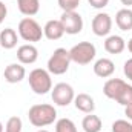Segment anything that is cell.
Instances as JSON below:
<instances>
[{
	"label": "cell",
	"instance_id": "cell-1",
	"mask_svg": "<svg viewBox=\"0 0 132 132\" xmlns=\"http://www.w3.org/2000/svg\"><path fill=\"white\" fill-rule=\"evenodd\" d=\"M103 94L111 100H115L121 106L132 104V85L121 78H109L103 85Z\"/></svg>",
	"mask_w": 132,
	"mask_h": 132
},
{
	"label": "cell",
	"instance_id": "cell-2",
	"mask_svg": "<svg viewBox=\"0 0 132 132\" xmlns=\"http://www.w3.org/2000/svg\"><path fill=\"white\" fill-rule=\"evenodd\" d=\"M28 118L29 123L35 128H46L57 120V109L54 108V104L49 103L34 104L28 111Z\"/></svg>",
	"mask_w": 132,
	"mask_h": 132
},
{
	"label": "cell",
	"instance_id": "cell-3",
	"mask_svg": "<svg viewBox=\"0 0 132 132\" xmlns=\"http://www.w3.org/2000/svg\"><path fill=\"white\" fill-rule=\"evenodd\" d=\"M29 86L37 95H45L48 92H51L52 89V78H51V72L48 69H42V68H35L29 72L28 77Z\"/></svg>",
	"mask_w": 132,
	"mask_h": 132
},
{
	"label": "cell",
	"instance_id": "cell-4",
	"mask_svg": "<svg viewBox=\"0 0 132 132\" xmlns=\"http://www.w3.org/2000/svg\"><path fill=\"white\" fill-rule=\"evenodd\" d=\"M69 55L71 62L77 65H89L97 55V48L91 42H80L69 49Z\"/></svg>",
	"mask_w": 132,
	"mask_h": 132
},
{
	"label": "cell",
	"instance_id": "cell-5",
	"mask_svg": "<svg viewBox=\"0 0 132 132\" xmlns=\"http://www.w3.org/2000/svg\"><path fill=\"white\" fill-rule=\"evenodd\" d=\"M17 32H19V37L23 38L25 42L35 43V42L42 40V37H43V28L38 25L37 20H34L32 17H25V19H22L19 22Z\"/></svg>",
	"mask_w": 132,
	"mask_h": 132
},
{
	"label": "cell",
	"instance_id": "cell-6",
	"mask_svg": "<svg viewBox=\"0 0 132 132\" xmlns=\"http://www.w3.org/2000/svg\"><path fill=\"white\" fill-rule=\"evenodd\" d=\"M71 65V55L69 51L65 48H57L52 55L48 59V71L51 72V75H63L68 72Z\"/></svg>",
	"mask_w": 132,
	"mask_h": 132
},
{
	"label": "cell",
	"instance_id": "cell-7",
	"mask_svg": "<svg viewBox=\"0 0 132 132\" xmlns=\"http://www.w3.org/2000/svg\"><path fill=\"white\" fill-rule=\"evenodd\" d=\"M51 98L54 101V104H57V106H62V108L69 106L71 103H74V98H75L74 88L65 81L57 83L51 89Z\"/></svg>",
	"mask_w": 132,
	"mask_h": 132
},
{
	"label": "cell",
	"instance_id": "cell-8",
	"mask_svg": "<svg viewBox=\"0 0 132 132\" xmlns=\"http://www.w3.org/2000/svg\"><path fill=\"white\" fill-rule=\"evenodd\" d=\"M60 22L65 28V34L75 35L83 29V17L77 11H65L60 17Z\"/></svg>",
	"mask_w": 132,
	"mask_h": 132
},
{
	"label": "cell",
	"instance_id": "cell-9",
	"mask_svg": "<svg viewBox=\"0 0 132 132\" xmlns=\"http://www.w3.org/2000/svg\"><path fill=\"white\" fill-rule=\"evenodd\" d=\"M92 32L97 37H106L112 31V19L108 12H98L92 19Z\"/></svg>",
	"mask_w": 132,
	"mask_h": 132
},
{
	"label": "cell",
	"instance_id": "cell-10",
	"mask_svg": "<svg viewBox=\"0 0 132 132\" xmlns=\"http://www.w3.org/2000/svg\"><path fill=\"white\" fill-rule=\"evenodd\" d=\"M38 59V49L32 43H25L17 49V60L22 65H32Z\"/></svg>",
	"mask_w": 132,
	"mask_h": 132
},
{
	"label": "cell",
	"instance_id": "cell-11",
	"mask_svg": "<svg viewBox=\"0 0 132 132\" xmlns=\"http://www.w3.org/2000/svg\"><path fill=\"white\" fill-rule=\"evenodd\" d=\"M3 77L8 83L11 85H15V83H20L25 77H26V69L22 63H11L5 68L3 71Z\"/></svg>",
	"mask_w": 132,
	"mask_h": 132
},
{
	"label": "cell",
	"instance_id": "cell-12",
	"mask_svg": "<svg viewBox=\"0 0 132 132\" xmlns=\"http://www.w3.org/2000/svg\"><path fill=\"white\" fill-rule=\"evenodd\" d=\"M65 35V28H63V25H62V22H60V19L59 20H48L46 22V25L43 26V37H46L48 40H60L62 37Z\"/></svg>",
	"mask_w": 132,
	"mask_h": 132
},
{
	"label": "cell",
	"instance_id": "cell-13",
	"mask_svg": "<svg viewBox=\"0 0 132 132\" xmlns=\"http://www.w3.org/2000/svg\"><path fill=\"white\" fill-rule=\"evenodd\" d=\"M126 49V40L121 37V35H108L106 40H104V51L109 52V54H121L123 51Z\"/></svg>",
	"mask_w": 132,
	"mask_h": 132
},
{
	"label": "cell",
	"instance_id": "cell-14",
	"mask_svg": "<svg viewBox=\"0 0 132 132\" xmlns=\"http://www.w3.org/2000/svg\"><path fill=\"white\" fill-rule=\"evenodd\" d=\"M114 72H115V65L111 59L103 57L94 63V74L100 78H109Z\"/></svg>",
	"mask_w": 132,
	"mask_h": 132
},
{
	"label": "cell",
	"instance_id": "cell-15",
	"mask_svg": "<svg viewBox=\"0 0 132 132\" xmlns=\"http://www.w3.org/2000/svg\"><path fill=\"white\" fill-rule=\"evenodd\" d=\"M74 104H75L77 111L85 112V114H92L94 109H95V101H94V98L89 94H85V92H80V94L75 95Z\"/></svg>",
	"mask_w": 132,
	"mask_h": 132
},
{
	"label": "cell",
	"instance_id": "cell-16",
	"mask_svg": "<svg viewBox=\"0 0 132 132\" xmlns=\"http://www.w3.org/2000/svg\"><path fill=\"white\" fill-rule=\"evenodd\" d=\"M115 25L121 31H132V9L131 8H121L115 14Z\"/></svg>",
	"mask_w": 132,
	"mask_h": 132
},
{
	"label": "cell",
	"instance_id": "cell-17",
	"mask_svg": "<svg viewBox=\"0 0 132 132\" xmlns=\"http://www.w3.org/2000/svg\"><path fill=\"white\" fill-rule=\"evenodd\" d=\"M17 40H19V34L15 32V29L12 28H5L0 32V46L3 49H12L17 46Z\"/></svg>",
	"mask_w": 132,
	"mask_h": 132
},
{
	"label": "cell",
	"instance_id": "cell-18",
	"mask_svg": "<svg viewBox=\"0 0 132 132\" xmlns=\"http://www.w3.org/2000/svg\"><path fill=\"white\" fill-rule=\"evenodd\" d=\"M81 128L85 132H101L103 128V121L98 115L94 114H88L83 120H81Z\"/></svg>",
	"mask_w": 132,
	"mask_h": 132
},
{
	"label": "cell",
	"instance_id": "cell-19",
	"mask_svg": "<svg viewBox=\"0 0 132 132\" xmlns=\"http://www.w3.org/2000/svg\"><path fill=\"white\" fill-rule=\"evenodd\" d=\"M17 6L23 15L32 17L40 9V0H17Z\"/></svg>",
	"mask_w": 132,
	"mask_h": 132
},
{
	"label": "cell",
	"instance_id": "cell-20",
	"mask_svg": "<svg viewBox=\"0 0 132 132\" xmlns=\"http://www.w3.org/2000/svg\"><path fill=\"white\" fill-rule=\"evenodd\" d=\"M55 132H78L71 118H60L55 121Z\"/></svg>",
	"mask_w": 132,
	"mask_h": 132
},
{
	"label": "cell",
	"instance_id": "cell-21",
	"mask_svg": "<svg viewBox=\"0 0 132 132\" xmlns=\"http://www.w3.org/2000/svg\"><path fill=\"white\" fill-rule=\"evenodd\" d=\"M22 128H23L22 120L17 115H14V117L8 118L6 126H5V132H22Z\"/></svg>",
	"mask_w": 132,
	"mask_h": 132
},
{
	"label": "cell",
	"instance_id": "cell-22",
	"mask_svg": "<svg viewBox=\"0 0 132 132\" xmlns=\"http://www.w3.org/2000/svg\"><path fill=\"white\" fill-rule=\"evenodd\" d=\"M112 132H132V123L128 120H115L112 123Z\"/></svg>",
	"mask_w": 132,
	"mask_h": 132
},
{
	"label": "cell",
	"instance_id": "cell-23",
	"mask_svg": "<svg viewBox=\"0 0 132 132\" xmlns=\"http://www.w3.org/2000/svg\"><path fill=\"white\" fill-rule=\"evenodd\" d=\"M62 11H75L80 6V0H57Z\"/></svg>",
	"mask_w": 132,
	"mask_h": 132
},
{
	"label": "cell",
	"instance_id": "cell-24",
	"mask_svg": "<svg viewBox=\"0 0 132 132\" xmlns=\"http://www.w3.org/2000/svg\"><path fill=\"white\" fill-rule=\"evenodd\" d=\"M123 72H125V75H126V78L132 81V59H128L126 62H125V65H123Z\"/></svg>",
	"mask_w": 132,
	"mask_h": 132
},
{
	"label": "cell",
	"instance_id": "cell-25",
	"mask_svg": "<svg viewBox=\"0 0 132 132\" xmlns=\"http://www.w3.org/2000/svg\"><path fill=\"white\" fill-rule=\"evenodd\" d=\"M88 3L95 9H103L109 5V0H88Z\"/></svg>",
	"mask_w": 132,
	"mask_h": 132
},
{
	"label": "cell",
	"instance_id": "cell-26",
	"mask_svg": "<svg viewBox=\"0 0 132 132\" xmlns=\"http://www.w3.org/2000/svg\"><path fill=\"white\" fill-rule=\"evenodd\" d=\"M6 15H8V8H6L5 2L0 0V25L3 23V20L6 19Z\"/></svg>",
	"mask_w": 132,
	"mask_h": 132
},
{
	"label": "cell",
	"instance_id": "cell-27",
	"mask_svg": "<svg viewBox=\"0 0 132 132\" xmlns=\"http://www.w3.org/2000/svg\"><path fill=\"white\" fill-rule=\"evenodd\" d=\"M125 115L128 117V120H131L132 121V104H129V106L125 108Z\"/></svg>",
	"mask_w": 132,
	"mask_h": 132
},
{
	"label": "cell",
	"instance_id": "cell-28",
	"mask_svg": "<svg viewBox=\"0 0 132 132\" xmlns=\"http://www.w3.org/2000/svg\"><path fill=\"white\" fill-rule=\"evenodd\" d=\"M120 2H121V5H125V8L132 6V0H120Z\"/></svg>",
	"mask_w": 132,
	"mask_h": 132
},
{
	"label": "cell",
	"instance_id": "cell-29",
	"mask_svg": "<svg viewBox=\"0 0 132 132\" xmlns=\"http://www.w3.org/2000/svg\"><path fill=\"white\" fill-rule=\"evenodd\" d=\"M128 49H129V52L132 54V38L129 40V42H128Z\"/></svg>",
	"mask_w": 132,
	"mask_h": 132
},
{
	"label": "cell",
	"instance_id": "cell-30",
	"mask_svg": "<svg viewBox=\"0 0 132 132\" xmlns=\"http://www.w3.org/2000/svg\"><path fill=\"white\" fill-rule=\"evenodd\" d=\"M0 132H3V123L0 121Z\"/></svg>",
	"mask_w": 132,
	"mask_h": 132
},
{
	"label": "cell",
	"instance_id": "cell-31",
	"mask_svg": "<svg viewBox=\"0 0 132 132\" xmlns=\"http://www.w3.org/2000/svg\"><path fill=\"white\" fill-rule=\"evenodd\" d=\"M37 132H49V131H46V129H38Z\"/></svg>",
	"mask_w": 132,
	"mask_h": 132
},
{
	"label": "cell",
	"instance_id": "cell-32",
	"mask_svg": "<svg viewBox=\"0 0 132 132\" xmlns=\"http://www.w3.org/2000/svg\"><path fill=\"white\" fill-rule=\"evenodd\" d=\"M3 2H5V0H3Z\"/></svg>",
	"mask_w": 132,
	"mask_h": 132
}]
</instances>
